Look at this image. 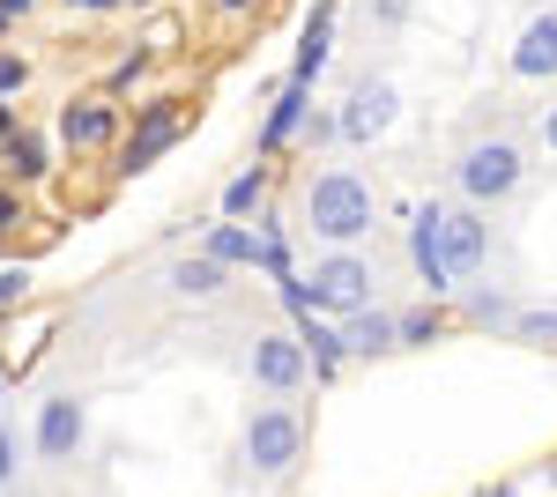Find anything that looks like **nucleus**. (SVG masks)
I'll return each mask as SVG.
<instances>
[{"label":"nucleus","mask_w":557,"mask_h":497,"mask_svg":"<svg viewBox=\"0 0 557 497\" xmlns=\"http://www.w3.org/2000/svg\"><path fill=\"white\" fill-rule=\"evenodd\" d=\"M83 15H112V8H127V0H75Z\"/></svg>","instance_id":"473e14b6"},{"label":"nucleus","mask_w":557,"mask_h":497,"mask_svg":"<svg viewBox=\"0 0 557 497\" xmlns=\"http://www.w3.org/2000/svg\"><path fill=\"white\" fill-rule=\"evenodd\" d=\"M543 149H550V157H557V104H550V112H543Z\"/></svg>","instance_id":"2f4dec72"},{"label":"nucleus","mask_w":557,"mask_h":497,"mask_svg":"<svg viewBox=\"0 0 557 497\" xmlns=\"http://www.w3.org/2000/svg\"><path fill=\"white\" fill-rule=\"evenodd\" d=\"M30 8H38V0H0V15H8V23H23Z\"/></svg>","instance_id":"c756f323"},{"label":"nucleus","mask_w":557,"mask_h":497,"mask_svg":"<svg viewBox=\"0 0 557 497\" xmlns=\"http://www.w3.org/2000/svg\"><path fill=\"white\" fill-rule=\"evenodd\" d=\"M305 341L298 334H253V386H268V394H298L305 386Z\"/></svg>","instance_id":"9d476101"},{"label":"nucleus","mask_w":557,"mask_h":497,"mask_svg":"<svg viewBox=\"0 0 557 497\" xmlns=\"http://www.w3.org/2000/svg\"><path fill=\"white\" fill-rule=\"evenodd\" d=\"M305 112H312V89H305V83H283V97L268 104V126H260V157L290 149V141H298V126H305Z\"/></svg>","instance_id":"4468645a"},{"label":"nucleus","mask_w":557,"mask_h":497,"mask_svg":"<svg viewBox=\"0 0 557 497\" xmlns=\"http://www.w3.org/2000/svg\"><path fill=\"white\" fill-rule=\"evenodd\" d=\"M260 201H268V157H260L253 171H238V178L223 186V215H238V223H246Z\"/></svg>","instance_id":"aec40b11"},{"label":"nucleus","mask_w":557,"mask_h":497,"mask_svg":"<svg viewBox=\"0 0 557 497\" xmlns=\"http://www.w3.org/2000/svg\"><path fill=\"white\" fill-rule=\"evenodd\" d=\"M141 67H149V52H127V60H120V67H112V89H127L134 75H141Z\"/></svg>","instance_id":"bb28decb"},{"label":"nucleus","mask_w":557,"mask_h":497,"mask_svg":"<svg viewBox=\"0 0 557 497\" xmlns=\"http://www.w3.org/2000/svg\"><path fill=\"white\" fill-rule=\"evenodd\" d=\"M409 268H417L424 297L454 290V268H446V252H438V201H424L417 215H409Z\"/></svg>","instance_id":"9b49d317"},{"label":"nucleus","mask_w":557,"mask_h":497,"mask_svg":"<svg viewBox=\"0 0 557 497\" xmlns=\"http://www.w3.org/2000/svg\"><path fill=\"white\" fill-rule=\"evenodd\" d=\"M30 297V268H0V312Z\"/></svg>","instance_id":"b1692460"},{"label":"nucleus","mask_w":557,"mask_h":497,"mask_svg":"<svg viewBox=\"0 0 557 497\" xmlns=\"http://www.w3.org/2000/svg\"><path fill=\"white\" fill-rule=\"evenodd\" d=\"M0 38H8V15H0Z\"/></svg>","instance_id":"c9c22d12"},{"label":"nucleus","mask_w":557,"mask_h":497,"mask_svg":"<svg viewBox=\"0 0 557 497\" xmlns=\"http://www.w3.org/2000/svg\"><path fill=\"white\" fill-rule=\"evenodd\" d=\"M15 223H23V201H15V194H0V231H15Z\"/></svg>","instance_id":"c85d7f7f"},{"label":"nucleus","mask_w":557,"mask_h":497,"mask_svg":"<svg viewBox=\"0 0 557 497\" xmlns=\"http://www.w3.org/2000/svg\"><path fill=\"white\" fill-rule=\"evenodd\" d=\"M0 171L23 178V186H38L45 171H52V157H45V141L30 134V126H15V134H0Z\"/></svg>","instance_id":"dca6fc26"},{"label":"nucleus","mask_w":557,"mask_h":497,"mask_svg":"<svg viewBox=\"0 0 557 497\" xmlns=\"http://www.w3.org/2000/svg\"><path fill=\"white\" fill-rule=\"evenodd\" d=\"M394 112H401V89L386 83V75H364V83L349 89V104L335 112V134H343L349 149H372L386 126H394Z\"/></svg>","instance_id":"0eeeda50"},{"label":"nucleus","mask_w":557,"mask_h":497,"mask_svg":"<svg viewBox=\"0 0 557 497\" xmlns=\"http://www.w3.org/2000/svg\"><path fill=\"white\" fill-rule=\"evenodd\" d=\"M201 252H209V260H223V268H260V231H246L238 215H223Z\"/></svg>","instance_id":"f3484780"},{"label":"nucleus","mask_w":557,"mask_h":497,"mask_svg":"<svg viewBox=\"0 0 557 497\" xmlns=\"http://www.w3.org/2000/svg\"><path fill=\"white\" fill-rule=\"evenodd\" d=\"M469 320H483V327H506V320H513V305H506L498 290H475V297H469Z\"/></svg>","instance_id":"4be33fe9"},{"label":"nucleus","mask_w":557,"mask_h":497,"mask_svg":"<svg viewBox=\"0 0 557 497\" xmlns=\"http://www.w3.org/2000/svg\"><path fill=\"white\" fill-rule=\"evenodd\" d=\"M186 126H194V104H186V97H149L141 120H134V134L120 141V171H127V178H134V171H149Z\"/></svg>","instance_id":"39448f33"},{"label":"nucleus","mask_w":557,"mask_h":497,"mask_svg":"<svg viewBox=\"0 0 557 497\" xmlns=\"http://www.w3.org/2000/svg\"><path fill=\"white\" fill-rule=\"evenodd\" d=\"M372 260L357 246H335L327 260H312V275H305V297H312V312H357V305H372Z\"/></svg>","instance_id":"20e7f679"},{"label":"nucleus","mask_w":557,"mask_h":497,"mask_svg":"<svg viewBox=\"0 0 557 497\" xmlns=\"http://www.w3.org/2000/svg\"><path fill=\"white\" fill-rule=\"evenodd\" d=\"M238 453L253 475H290L305 460V415L283 409V401H268V409L246 415V431H238Z\"/></svg>","instance_id":"7ed1b4c3"},{"label":"nucleus","mask_w":557,"mask_h":497,"mask_svg":"<svg viewBox=\"0 0 557 497\" xmlns=\"http://www.w3.org/2000/svg\"><path fill=\"white\" fill-rule=\"evenodd\" d=\"M327 60H335V0H312V15H305V38H298V60H290V83H320L327 75Z\"/></svg>","instance_id":"f8f14e48"},{"label":"nucleus","mask_w":557,"mask_h":497,"mask_svg":"<svg viewBox=\"0 0 557 497\" xmlns=\"http://www.w3.org/2000/svg\"><path fill=\"white\" fill-rule=\"evenodd\" d=\"M520 334H535V341H557V312H513Z\"/></svg>","instance_id":"393cba45"},{"label":"nucleus","mask_w":557,"mask_h":497,"mask_svg":"<svg viewBox=\"0 0 557 497\" xmlns=\"http://www.w3.org/2000/svg\"><path fill=\"white\" fill-rule=\"evenodd\" d=\"M215 15H253V0H209Z\"/></svg>","instance_id":"7c9ffc66"},{"label":"nucleus","mask_w":557,"mask_h":497,"mask_svg":"<svg viewBox=\"0 0 557 497\" xmlns=\"http://www.w3.org/2000/svg\"><path fill=\"white\" fill-rule=\"evenodd\" d=\"M223 283H231V268H223V260H209V252H186V260L172 268V290L178 297H215Z\"/></svg>","instance_id":"6ab92c4d"},{"label":"nucleus","mask_w":557,"mask_h":497,"mask_svg":"<svg viewBox=\"0 0 557 497\" xmlns=\"http://www.w3.org/2000/svg\"><path fill=\"white\" fill-rule=\"evenodd\" d=\"M520 178H528V157H520L513 134H475L469 149H461V164H454V186H461V201H475V208L513 201Z\"/></svg>","instance_id":"f03ea898"},{"label":"nucleus","mask_w":557,"mask_h":497,"mask_svg":"<svg viewBox=\"0 0 557 497\" xmlns=\"http://www.w3.org/2000/svg\"><path fill=\"white\" fill-rule=\"evenodd\" d=\"M372 215H380V194H372V178H357V171H320V178L305 186V223H312V238H327V246H357V238L372 231Z\"/></svg>","instance_id":"f257e3e1"},{"label":"nucleus","mask_w":557,"mask_h":497,"mask_svg":"<svg viewBox=\"0 0 557 497\" xmlns=\"http://www.w3.org/2000/svg\"><path fill=\"white\" fill-rule=\"evenodd\" d=\"M438 334H446V312H438V297H431L424 312H401V320H394V349H431Z\"/></svg>","instance_id":"412c9836"},{"label":"nucleus","mask_w":557,"mask_h":497,"mask_svg":"<svg viewBox=\"0 0 557 497\" xmlns=\"http://www.w3.org/2000/svg\"><path fill=\"white\" fill-rule=\"evenodd\" d=\"M438 252H446L454 283L483 275V260H491V223H483L475 201H438Z\"/></svg>","instance_id":"423d86ee"},{"label":"nucleus","mask_w":557,"mask_h":497,"mask_svg":"<svg viewBox=\"0 0 557 497\" xmlns=\"http://www.w3.org/2000/svg\"><path fill=\"white\" fill-rule=\"evenodd\" d=\"M550 483H557V460H550Z\"/></svg>","instance_id":"e433bc0d"},{"label":"nucleus","mask_w":557,"mask_h":497,"mask_svg":"<svg viewBox=\"0 0 557 497\" xmlns=\"http://www.w3.org/2000/svg\"><path fill=\"white\" fill-rule=\"evenodd\" d=\"M298 134H305V141H335V112H305Z\"/></svg>","instance_id":"a878e982"},{"label":"nucleus","mask_w":557,"mask_h":497,"mask_svg":"<svg viewBox=\"0 0 557 497\" xmlns=\"http://www.w3.org/2000/svg\"><path fill=\"white\" fill-rule=\"evenodd\" d=\"M343 349L349 357H386V349H394V312H380V305L343 312Z\"/></svg>","instance_id":"2eb2a0df"},{"label":"nucleus","mask_w":557,"mask_h":497,"mask_svg":"<svg viewBox=\"0 0 557 497\" xmlns=\"http://www.w3.org/2000/svg\"><path fill=\"white\" fill-rule=\"evenodd\" d=\"M298 341H305V364H312L320 378L349 357V349H343V327H327V320H312V312H298Z\"/></svg>","instance_id":"a211bd4d"},{"label":"nucleus","mask_w":557,"mask_h":497,"mask_svg":"<svg viewBox=\"0 0 557 497\" xmlns=\"http://www.w3.org/2000/svg\"><path fill=\"white\" fill-rule=\"evenodd\" d=\"M483 497H520V490H513V483H491V490H483Z\"/></svg>","instance_id":"f704fd0d"},{"label":"nucleus","mask_w":557,"mask_h":497,"mask_svg":"<svg viewBox=\"0 0 557 497\" xmlns=\"http://www.w3.org/2000/svg\"><path fill=\"white\" fill-rule=\"evenodd\" d=\"M67 8H75V0H67Z\"/></svg>","instance_id":"4c0bfd02"},{"label":"nucleus","mask_w":557,"mask_h":497,"mask_svg":"<svg viewBox=\"0 0 557 497\" xmlns=\"http://www.w3.org/2000/svg\"><path fill=\"white\" fill-rule=\"evenodd\" d=\"M60 141H67L75 157L112 149V141H120V104H112V97H67V104H60Z\"/></svg>","instance_id":"1a4fd4ad"},{"label":"nucleus","mask_w":557,"mask_h":497,"mask_svg":"<svg viewBox=\"0 0 557 497\" xmlns=\"http://www.w3.org/2000/svg\"><path fill=\"white\" fill-rule=\"evenodd\" d=\"M15 468H23V460H15V438H8V423H0V483H15Z\"/></svg>","instance_id":"cd10ccee"},{"label":"nucleus","mask_w":557,"mask_h":497,"mask_svg":"<svg viewBox=\"0 0 557 497\" xmlns=\"http://www.w3.org/2000/svg\"><path fill=\"white\" fill-rule=\"evenodd\" d=\"M513 75L520 83H550L557 75V0L520 30V45H513Z\"/></svg>","instance_id":"ddd939ff"},{"label":"nucleus","mask_w":557,"mask_h":497,"mask_svg":"<svg viewBox=\"0 0 557 497\" xmlns=\"http://www.w3.org/2000/svg\"><path fill=\"white\" fill-rule=\"evenodd\" d=\"M30 89V60L23 52H0V97H23Z\"/></svg>","instance_id":"5701e85b"},{"label":"nucleus","mask_w":557,"mask_h":497,"mask_svg":"<svg viewBox=\"0 0 557 497\" xmlns=\"http://www.w3.org/2000/svg\"><path fill=\"white\" fill-rule=\"evenodd\" d=\"M15 126H23V120H15V104L0 97V134H15Z\"/></svg>","instance_id":"72a5a7b5"},{"label":"nucleus","mask_w":557,"mask_h":497,"mask_svg":"<svg viewBox=\"0 0 557 497\" xmlns=\"http://www.w3.org/2000/svg\"><path fill=\"white\" fill-rule=\"evenodd\" d=\"M83 438H89V409H83V394H45L38 401V460H75L83 453Z\"/></svg>","instance_id":"6e6552de"}]
</instances>
